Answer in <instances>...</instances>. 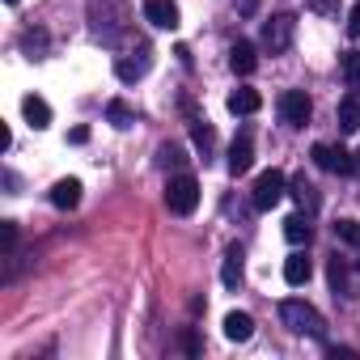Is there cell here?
<instances>
[{
    "instance_id": "obj_1",
    "label": "cell",
    "mask_w": 360,
    "mask_h": 360,
    "mask_svg": "<svg viewBox=\"0 0 360 360\" xmlns=\"http://www.w3.org/2000/svg\"><path fill=\"white\" fill-rule=\"evenodd\" d=\"M280 322H284L292 335H309V339H322V335H326V322H322V314H318L309 301H301V297H288V301H280Z\"/></svg>"
},
{
    "instance_id": "obj_2",
    "label": "cell",
    "mask_w": 360,
    "mask_h": 360,
    "mask_svg": "<svg viewBox=\"0 0 360 360\" xmlns=\"http://www.w3.org/2000/svg\"><path fill=\"white\" fill-rule=\"evenodd\" d=\"M165 208L174 217H191L200 208V178L195 174H174L165 187Z\"/></svg>"
},
{
    "instance_id": "obj_3",
    "label": "cell",
    "mask_w": 360,
    "mask_h": 360,
    "mask_svg": "<svg viewBox=\"0 0 360 360\" xmlns=\"http://www.w3.org/2000/svg\"><path fill=\"white\" fill-rule=\"evenodd\" d=\"M284 195H288V178H284L280 169H263V174L255 178V195H250V200H255L259 212H271Z\"/></svg>"
},
{
    "instance_id": "obj_4",
    "label": "cell",
    "mask_w": 360,
    "mask_h": 360,
    "mask_svg": "<svg viewBox=\"0 0 360 360\" xmlns=\"http://www.w3.org/2000/svg\"><path fill=\"white\" fill-rule=\"evenodd\" d=\"M309 115H314V102H309L305 89H284V94H280V119H284L288 127H305Z\"/></svg>"
},
{
    "instance_id": "obj_5",
    "label": "cell",
    "mask_w": 360,
    "mask_h": 360,
    "mask_svg": "<svg viewBox=\"0 0 360 360\" xmlns=\"http://www.w3.org/2000/svg\"><path fill=\"white\" fill-rule=\"evenodd\" d=\"M292 30H297V18L292 13H276L271 22H263V47L267 51H288L292 47Z\"/></svg>"
},
{
    "instance_id": "obj_6",
    "label": "cell",
    "mask_w": 360,
    "mask_h": 360,
    "mask_svg": "<svg viewBox=\"0 0 360 360\" xmlns=\"http://www.w3.org/2000/svg\"><path fill=\"white\" fill-rule=\"evenodd\" d=\"M309 157H314V165H318V169H326V174H352V157H356V153L335 148V144H314V148H309Z\"/></svg>"
},
{
    "instance_id": "obj_7",
    "label": "cell",
    "mask_w": 360,
    "mask_h": 360,
    "mask_svg": "<svg viewBox=\"0 0 360 360\" xmlns=\"http://www.w3.org/2000/svg\"><path fill=\"white\" fill-rule=\"evenodd\" d=\"M229 68H233L238 77H250V72L259 68V51H255L250 39H238V43L229 47Z\"/></svg>"
},
{
    "instance_id": "obj_8",
    "label": "cell",
    "mask_w": 360,
    "mask_h": 360,
    "mask_svg": "<svg viewBox=\"0 0 360 360\" xmlns=\"http://www.w3.org/2000/svg\"><path fill=\"white\" fill-rule=\"evenodd\" d=\"M250 165H255V144H250V131H242L229 148V174L242 178V174H250Z\"/></svg>"
},
{
    "instance_id": "obj_9",
    "label": "cell",
    "mask_w": 360,
    "mask_h": 360,
    "mask_svg": "<svg viewBox=\"0 0 360 360\" xmlns=\"http://www.w3.org/2000/svg\"><path fill=\"white\" fill-rule=\"evenodd\" d=\"M144 18L157 30H174L178 26V5H174V0H144Z\"/></svg>"
},
{
    "instance_id": "obj_10",
    "label": "cell",
    "mask_w": 360,
    "mask_h": 360,
    "mask_svg": "<svg viewBox=\"0 0 360 360\" xmlns=\"http://www.w3.org/2000/svg\"><path fill=\"white\" fill-rule=\"evenodd\" d=\"M242 259H246V250L233 242V246L225 250V263H221V284H225V288H238V284H242V271H246Z\"/></svg>"
},
{
    "instance_id": "obj_11",
    "label": "cell",
    "mask_w": 360,
    "mask_h": 360,
    "mask_svg": "<svg viewBox=\"0 0 360 360\" xmlns=\"http://www.w3.org/2000/svg\"><path fill=\"white\" fill-rule=\"evenodd\" d=\"M51 204H56L60 212H72V208L81 204V183H77V178H60V183L51 187Z\"/></svg>"
},
{
    "instance_id": "obj_12",
    "label": "cell",
    "mask_w": 360,
    "mask_h": 360,
    "mask_svg": "<svg viewBox=\"0 0 360 360\" xmlns=\"http://www.w3.org/2000/svg\"><path fill=\"white\" fill-rule=\"evenodd\" d=\"M22 115H26V123H30V127H39V131H43V127H51V106H47L39 94H26V98H22Z\"/></svg>"
},
{
    "instance_id": "obj_13",
    "label": "cell",
    "mask_w": 360,
    "mask_h": 360,
    "mask_svg": "<svg viewBox=\"0 0 360 360\" xmlns=\"http://www.w3.org/2000/svg\"><path fill=\"white\" fill-rule=\"evenodd\" d=\"M339 131H360V94L352 89V94H343L339 98Z\"/></svg>"
},
{
    "instance_id": "obj_14",
    "label": "cell",
    "mask_w": 360,
    "mask_h": 360,
    "mask_svg": "<svg viewBox=\"0 0 360 360\" xmlns=\"http://www.w3.org/2000/svg\"><path fill=\"white\" fill-rule=\"evenodd\" d=\"M250 335H255V318H250V314H242V309L225 314V339H229V343H246Z\"/></svg>"
},
{
    "instance_id": "obj_15",
    "label": "cell",
    "mask_w": 360,
    "mask_h": 360,
    "mask_svg": "<svg viewBox=\"0 0 360 360\" xmlns=\"http://www.w3.org/2000/svg\"><path fill=\"white\" fill-rule=\"evenodd\" d=\"M309 276H314V263L305 259V250H297V255H288V259H284V280H288L292 288H301Z\"/></svg>"
},
{
    "instance_id": "obj_16",
    "label": "cell",
    "mask_w": 360,
    "mask_h": 360,
    "mask_svg": "<svg viewBox=\"0 0 360 360\" xmlns=\"http://www.w3.org/2000/svg\"><path fill=\"white\" fill-rule=\"evenodd\" d=\"M259 106H263L259 89H233L229 94V115H255Z\"/></svg>"
},
{
    "instance_id": "obj_17",
    "label": "cell",
    "mask_w": 360,
    "mask_h": 360,
    "mask_svg": "<svg viewBox=\"0 0 360 360\" xmlns=\"http://www.w3.org/2000/svg\"><path fill=\"white\" fill-rule=\"evenodd\" d=\"M288 195H292L301 208H309V212L318 208V191H314V183H305V174H297L292 183H288Z\"/></svg>"
},
{
    "instance_id": "obj_18",
    "label": "cell",
    "mask_w": 360,
    "mask_h": 360,
    "mask_svg": "<svg viewBox=\"0 0 360 360\" xmlns=\"http://www.w3.org/2000/svg\"><path fill=\"white\" fill-rule=\"evenodd\" d=\"M191 144H195V148L204 153V161H208V157H212V148H217V131H212V123H204V119H200V123H191Z\"/></svg>"
},
{
    "instance_id": "obj_19",
    "label": "cell",
    "mask_w": 360,
    "mask_h": 360,
    "mask_svg": "<svg viewBox=\"0 0 360 360\" xmlns=\"http://www.w3.org/2000/svg\"><path fill=\"white\" fill-rule=\"evenodd\" d=\"M284 238H288L292 246H301V242H309V238H314V225L297 212V217H288V221H284Z\"/></svg>"
},
{
    "instance_id": "obj_20",
    "label": "cell",
    "mask_w": 360,
    "mask_h": 360,
    "mask_svg": "<svg viewBox=\"0 0 360 360\" xmlns=\"http://www.w3.org/2000/svg\"><path fill=\"white\" fill-rule=\"evenodd\" d=\"M326 276H330V288H335V297H347V259L330 255V263H326Z\"/></svg>"
},
{
    "instance_id": "obj_21",
    "label": "cell",
    "mask_w": 360,
    "mask_h": 360,
    "mask_svg": "<svg viewBox=\"0 0 360 360\" xmlns=\"http://www.w3.org/2000/svg\"><path fill=\"white\" fill-rule=\"evenodd\" d=\"M157 165H161V169H183V165H187L183 144H161V148H157Z\"/></svg>"
},
{
    "instance_id": "obj_22",
    "label": "cell",
    "mask_w": 360,
    "mask_h": 360,
    "mask_svg": "<svg viewBox=\"0 0 360 360\" xmlns=\"http://www.w3.org/2000/svg\"><path fill=\"white\" fill-rule=\"evenodd\" d=\"M144 72H148V60H127V56L115 60V77L119 81H140Z\"/></svg>"
},
{
    "instance_id": "obj_23",
    "label": "cell",
    "mask_w": 360,
    "mask_h": 360,
    "mask_svg": "<svg viewBox=\"0 0 360 360\" xmlns=\"http://www.w3.org/2000/svg\"><path fill=\"white\" fill-rule=\"evenodd\" d=\"M106 119H110L115 127H131V123H136V110H131L127 102L115 98V102H106Z\"/></svg>"
},
{
    "instance_id": "obj_24",
    "label": "cell",
    "mask_w": 360,
    "mask_h": 360,
    "mask_svg": "<svg viewBox=\"0 0 360 360\" xmlns=\"http://www.w3.org/2000/svg\"><path fill=\"white\" fill-rule=\"evenodd\" d=\"M339 68H343V77H347V85H360V51H343V60H339Z\"/></svg>"
},
{
    "instance_id": "obj_25",
    "label": "cell",
    "mask_w": 360,
    "mask_h": 360,
    "mask_svg": "<svg viewBox=\"0 0 360 360\" xmlns=\"http://www.w3.org/2000/svg\"><path fill=\"white\" fill-rule=\"evenodd\" d=\"M335 238H343V242H360V225H356V221H335Z\"/></svg>"
},
{
    "instance_id": "obj_26",
    "label": "cell",
    "mask_w": 360,
    "mask_h": 360,
    "mask_svg": "<svg viewBox=\"0 0 360 360\" xmlns=\"http://www.w3.org/2000/svg\"><path fill=\"white\" fill-rule=\"evenodd\" d=\"M0 246H5V255H13V246H18V225L13 221L0 225Z\"/></svg>"
},
{
    "instance_id": "obj_27",
    "label": "cell",
    "mask_w": 360,
    "mask_h": 360,
    "mask_svg": "<svg viewBox=\"0 0 360 360\" xmlns=\"http://www.w3.org/2000/svg\"><path fill=\"white\" fill-rule=\"evenodd\" d=\"M347 34L360 39V5H352V13H347Z\"/></svg>"
},
{
    "instance_id": "obj_28",
    "label": "cell",
    "mask_w": 360,
    "mask_h": 360,
    "mask_svg": "<svg viewBox=\"0 0 360 360\" xmlns=\"http://www.w3.org/2000/svg\"><path fill=\"white\" fill-rule=\"evenodd\" d=\"M183 347H187V352H191V356H195V352H200V339H195V330H183Z\"/></svg>"
},
{
    "instance_id": "obj_29",
    "label": "cell",
    "mask_w": 360,
    "mask_h": 360,
    "mask_svg": "<svg viewBox=\"0 0 360 360\" xmlns=\"http://www.w3.org/2000/svg\"><path fill=\"white\" fill-rule=\"evenodd\" d=\"M68 140H72V144H85V140H89V127H72Z\"/></svg>"
},
{
    "instance_id": "obj_30",
    "label": "cell",
    "mask_w": 360,
    "mask_h": 360,
    "mask_svg": "<svg viewBox=\"0 0 360 360\" xmlns=\"http://www.w3.org/2000/svg\"><path fill=\"white\" fill-rule=\"evenodd\" d=\"M330 356H335V360H352L356 352H352V347H330Z\"/></svg>"
},
{
    "instance_id": "obj_31",
    "label": "cell",
    "mask_w": 360,
    "mask_h": 360,
    "mask_svg": "<svg viewBox=\"0 0 360 360\" xmlns=\"http://www.w3.org/2000/svg\"><path fill=\"white\" fill-rule=\"evenodd\" d=\"M352 174H360V153H356V161H352Z\"/></svg>"
},
{
    "instance_id": "obj_32",
    "label": "cell",
    "mask_w": 360,
    "mask_h": 360,
    "mask_svg": "<svg viewBox=\"0 0 360 360\" xmlns=\"http://www.w3.org/2000/svg\"><path fill=\"white\" fill-rule=\"evenodd\" d=\"M5 5H18V0H5Z\"/></svg>"
}]
</instances>
